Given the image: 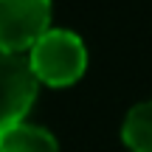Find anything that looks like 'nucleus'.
<instances>
[{
	"mask_svg": "<svg viewBox=\"0 0 152 152\" xmlns=\"http://www.w3.org/2000/svg\"><path fill=\"white\" fill-rule=\"evenodd\" d=\"M121 141L132 152H152V99L138 102L121 124Z\"/></svg>",
	"mask_w": 152,
	"mask_h": 152,
	"instance_id": "nucleus-5",
	"label": "nucleus"
},
{
	"mask_svg": "<svg viewBox=\"0 0 152 152\" xmlns=\"http://www.w3.org/2000/svg\"><path fill=\"white\" fill-rule=\"evenodd\" d=\"M51 28V0H0V51H28Z\"/></svg>",
	"mask_w": 152,
	"mask_h": 152,
	"instance_id": "nucleus-2",
	"label": "nucleus"
},
{
	"mask_svg": "<svg viewBox=\"0 0 152 152\" xmlns=\"http://www.w3.org/2000/svg\"><path fill=\"white\" fill-rule=\"evenodd\" d=\"M37 85L28 56L0 51V127L26 118L37 99Z\"/></svg>",
	"mask_w": 152,
	"mask_h": 152,
	"instance_id": "nucleus-3",
	"label": "nucleus"
},
{
	"mask_svg": "<svg viewBox=\"0 0 152 152\" xmlns=\"http://www.w3.org/2000/svg\"><path fill=\"white\" fill-rule=\"evenodd\" d=\"M0 152H59V144L51 130L23 118L0 127Z\"/></svg>",
	"mask_w": 152,
	"mask_h": 152,
	"instance_id": "nucleus-4",
	"label": "nucleus"
},
{
	"mask_svg": "<svg viewBox=\"0 0 152 152\" xmlns=\"http://www.w3.org/2000/svg\"><path fill=\"white\" fill-rule=\"evenodd\" d=\"M28 65L37 82L45 85H71L87 68L85 39L71 28H48L37 42L28 48Z\"/></svg>",
	"mask_w": 152,
	"mask_h": 152,
	"instance_id": "nucleus-1",
	"label": "nucleus"
}]
</instances>
